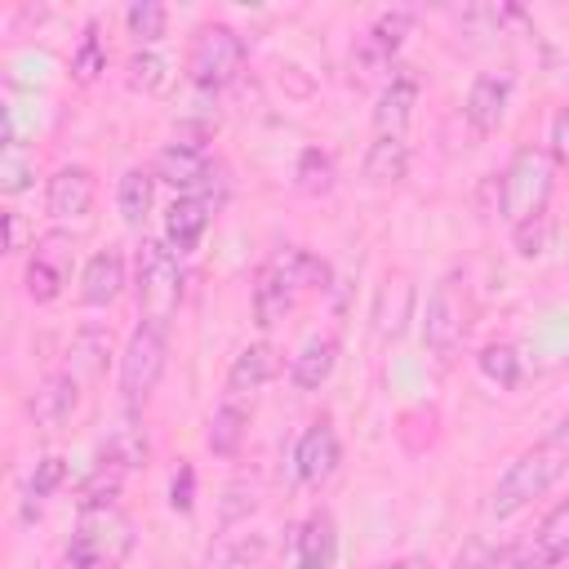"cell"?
I'll return each mask as SVG.
<instances>
[{
  "instance_id": "cell-7",
  "label": "cell",
  "mask_w": 569,
  "mask_h": 569,
  "mask_svg": "<svg viewBox=\"0 0 569 569\" xmlns=\"http://www.w3.org/2000/svg\"><path fill=\"white\" fill-rule=\"evenodd\" d=\"M67 551L80 556L89 569H120L133 551V525L120 507H84Z\"/></svg>"
},
{
  "instance_id": "cell-19",
  "label": "cell",
  "mask_w": 569,
  "mask_h": 569,
  "mask_svg": "<svg viewBox=\"0 0 569 569\" xmlns=\"http://www.w3.org/2000/svg\"><path fill=\"white\" fill-rule=\"evenodd\" d=\"M276 373H280L276 347H271V342H249V347L231 360V369H227V391H222V396H231V400H249V396L262 391Z\"/></svg>"
},
{
  "instance_id": "cell-31",
  "label": "cell",
  "mask_w": 569,
  "mask_h": 569,
  "mask_svg": "<svg viewBox=\"0 0 569 569\" xmlns=\"http://www.w3.org/2000/svg\"><path fill=\"white\" fill-rule=\"evenodd\" d=\"M62 480H67V462H62L58 453L40 458V462H36V471H31V480H27V498H22V520L40 516V502H44V498H53V493L62 489Z\"/></svg>"
},
{
  "instance_id": "cell-30",
  "label": "cell",
  "mask_w": 569,
  "mask_h": 569,
  "mask_svg": "<svg viewBox=\"0 0 569 569\" xmlns=\"http://www.w3.org/2000/svg\"><path fill=\"white\" fill-rule=\"evenodd\" d=\"M124 476H129V471H124L120 462H111V458H98V462H93V471L80 480V493H76L80 511H84V507H116Z\"/></svg>"
},
{
  "instance_id": "cell-32",
  "label": "cell",
  "mask_w": 569,
  "mask_h": 569,
  "mask_svg": "<svg viewBox=\"0 0 569 569\" xmlns=\"http://www.w3.org/2000/svg\"><path fill=\"white\" fill-rule=\"evenodd\" d=\"M129 84L142 89V93H164L173 84V62L156 49H138L129 58Z\"/></svg>"
},
{
  "instance_id": "cell-33",
  "label": "cell",
  "mask_w": 569,
  "mask_h": 569,
  "mask_svg": "<svg viewBox=\"0 0 569 569\" xmlns=\"http://www.w3.org/2000/svg\"><path fill=\"white\" fill-rule=\"evenodd\" d=\"M98 71H107V44H102L98 22H84L80 44L71 49V76H76L80 84H93V80H98Z\"/></svg>"
},
{
  "instance_id": "cell-1",
  "label": "cell",
  "mask_w": 569,
  "mask_h": 569,
  "mask_svg": "<svg viewBox=\"0 0 569 569\" xmlns=\"http://www.w3.org/2000/svg\"><path fill=\"white\" fill-rule=\"evenodd\" d=\"M311 289H329V262H325V258H316L311 249H298V244L271 253V258L258 267L253 293H249L258 329L280 325V320L298 307V298L311 293Z\"/></svg>"
},
{
  "instance_id": "cell-17",
  "label": "cell",
  "mask_w": 569,
  "mask_h": 569,
  "mask_svg": "<svg viewBox=\"0 0 569 569\" xmlns=\"http://www.w3.org/2000/svg\"><path fill=\"white\" fill-rule=\"evenodd\" d=\"M93 196H98V178L89 164H62L53 178H49V191H44V204L58 222L67 218H84L93 209Z\"/></svg>"
},
{
  "instance_id": "cell-34",
  "label": "cell",
  "mask_w": 569,
  "mask_h": 569,
  "mask_svg": "<svg viewBox=\"0 0 569 569\" xmlns=\"http://www.w3.org/2000/svg\"><path fill=\"white\" fill-rule=\"evenodd\" d=\"M293 182H298V191H307V196H325V191L333 187V156L320 151V147H307V151L298 156V164H293Z\"/></svg>"
},
{
  "instance_id": "cell-28",
  "label": "cell",
  "mask_w": 569,
  "mask_h": 569,
  "mask_svg": "<svg viewBox=\"0 0 569 569\" xmlns=\"http://www.w3.org/2000/svg\"><path fill=\"white\" fill-rule=\"evenodd\" d=\"M409 173V142L405 138H373L365 151V178L373 187H396Z\"/></svg>"
},
{
  "instance_id": "cell-24",
  "label": "cell",
  "mask_w": 569,
  "mask_h": 569,
  "mask_svg": "<svg viewBox=\"0 0 569 569\" xmlns=\"http://www.w3.org/2000/svg\"><path fill=\"white\" fill-rule=\"evenodd\" d=\"M107 356H111V333L102 325H84L71 333V347H67V373L84 387L93 382L102 369H107Z\"/></svg>"
},
{
  "instance_id": "cell-40",
  "label": "cell",
  "mask_w": 569,
  "mask_h": 569,
  "mask_svg": "<svg viewBox=\"0 0 569 569\" xmlns=\"http://www.w3.org/2000/svg\"><path fill=\"white\" fill-rule=\"evenodd\" d=\"M542 244H547V213L533 218V222H525V227H516V249H520L525 258L542 253Z\"/></svg>"
},
{
  "instance_id": "cell-8",
  "label": "cell",
  "mask_w": 569,
  "mask_h": 569,
  "mask_svg": "<svg viewBox=\"0 0 569 569\" xmlns=\"http://www.w3.org/2000/svg\"><path fill=\"white\" fill-rule=\"evenodd\" d=\"M164 360H169V338H164V329L138 325V329L129 333L124 351H120V373H116L124 405H142V400L160 387Z\"/></svg>"
},
{
  "instance_id": "cell-16",
  "label": "cell",
  "mask_w": 569,
  "mask_h": 569,
  "mask_svg": "<svg viewBox=\"0 0 569 569\" xmlns=\"http://www.w3.org/2000/svg\"><path fill=\"white\" fill-rule=\"evenodd\" d=\"M507 102H511V71H480L467 89L462 116L476 133H493L507 116Z\"/></svg>"
},
{
  "instance_id": "cell-36",
  "label": "cell",
  "mask_w": 569,
  "mask_h": 569,
  "mask_svg": "<svg viewBox=\"0 0 569 569\" xmlns=\"http://www.w3.org/2000/svg\"><path fill=\"white\" fill-rule=\"evenodd\" d=\"M480 373L498 387H516L520 382V351L511 342H493L480 351Z\"/></svg>"
},
{
  "instance_id": "cell-15",
  "label": "cell",
  "mask_w": 569,
  "mask_h": 569,
  "mask_svg": "<svg viewBox=\"0 0 569 569\" xmlns=\"http://www.w3.org/2000/svg\"><path fill=\"white\" fill-rule=\"evenodd\" d=\"M413 107H418V76L409 67H396L391 80L382 84L378 93V107H373V133L378 138H405L409 120H413Z\"/></svg>"
},
{
  "instance_id": "cell-12",
  "label": "cell",
  "mask_w": 569,
  "mask_h": 569,
  "mask_svg": "<svg viewBox=\"0 0 569 569\" xmlns=\"http://www.w3.org/2000/svg\"><path fill=\"white\" fill-rule=\"evenodd\" d=\"M151 169H156V182H169L182 196L204 191L213 182V173H218V164H213V156H209V147L200 138H173V142H164Z\"/></svg>"
},
{
  "instance_id": "cell-41",
  "label": "cell",
  "mask_w": 569,
  "mask_h": 569,
  "mask_svg": "<svg viewBox=\"0 0 569 569\" xmlns=\"http://www.w3.org/2000/svg\"><path fill=\"white\" fill-rule=\"evenodd\" d=\"M547 142H551V160H556V164H569V107H560V111L551 116Z\"/></svg>"
},
{
  "instance_id": "cell-35",
  "label": "cell",
  "mask_w": 569,
  "mask_h": 569,
  "mask_svg": "<svg viewBox=\"0 0 569 569\" xmlns=\"http://www.w3.org/2000/svg\"><path fill=\"white\" fill-rule=\"evenodd\" d=\"M124 27H129V36H133L142 49H151V44L164 36L169 13H164V4H156V0H138V4L124 9Z\"/></svg>"
},
{
  "instance_id": "cell-39",
  "label": "cell",
  "mask_w": 569,
  "mask_h": 569,
  "mask_svg": "<svg viewBox=\"0 0 569 569\" xmlns=\"http://www.w3.org/2000/svg\"><path fill=\"white\" fill-rule=\"evenodd\" d=\"M476 569H538V565H533V551H529V542H525V547H498V551L485 556Z\"/></svg>"
},
{
  "instance_id": "cell-42",
  "label": "cell",
  "mask_w": 569,
  "mask_h": 569,
  "mask_svg": "<svg viewBox=\"0 0 569 569\" xmlns=\"http://www.w3.org/2000/svg\"><path fill=\"white\" fill-rule=\"evenodd\" d=\"M22 244H27V222H22L18 213H4V249L18 253Z\"/></svg>"
},
{
  "instance_id": "cell-18",
  "label": "cell",
  "mask_w": 569,
  "mask_h": 569,
  "mask_svg": "<svg viewBox=\"0 0 569 569\" xmlns=\"http://www.w3.org/2000/svg\"><path fill=\"white\" fill-rule=\"evenodd\" d=\"M76 405H80V382H76L67 369H53V373L31 391L27 413H31V422H36V427L58 431V427L76 413Z\"/></svg>"
},
{
  "instance_id": "cell-9",
  "label": "cell",
  "mask_w": 569,
  "mask_h": 569,
  "mask_svg": "<svg viewBox=\"0 0 569 569\" xmlns=\"http://www.w3.org/2000/svg\"><path fill=\"white\" fill-rule=\"evenodd\" d=\"M71 267H76V236L71 231H44V236H36L31 258H27V271H22L27 298L31 302H53L67 289V280H71Z\"/></svg>"
},
{
  "instance_id": "cell-37",
  "label": "cell",
  "mask_w": 569,
  "mask_h": 569,
  "mask_svg": "<svg viewBox=\"0 0 569 569\" xmlns=\"http://www.w3.org/2000/svg\"><path fill=\"white\" fill-rule=\"evenodd\" d=\"M267 547L262 533H222V542L209 551L213 565H244V560H258Z\"/></svg>"
},
{
  "instance_id": "cell-26",
  "label": "cell",
  "mask_w": 569,
  "mask_h": 569,
  "mask_svg": "<svg viewBox=\"0 0 569 569\" xmlns=\"http://www.w3.org/2000/svg\"><path fill=\"white\" fill-rule=\"evenodd\" d=\"M151 204H156V169H142V164L124 169L120 182H116V209H120V218L129 227H142L147 213H151Z\"/></svg>"
},
{
  "instance_id": "cell-6",
  "label": "cell",
  "mask_w": 569,
  "mask_h": 569,
  "mask_svg": "<svg viewBox=\"0 0 569 569\" xmlns=\"http://www.w3.org/2000/svg\"><path fill=\"white\" fill-rule=\"evenodd\" d=\"M244 53H249V49H244V36H240L236 27H227V22H204V27L191 36V49H187V76H191L196 89L218 93V89H227V84L240 76Z\"/></svg>"
},
{
  "instance_id": "cell-27",
  "label": "cell",
  "mask_w": 569,
  "mask_h": 569,
  "mask_svg": "<svg viewBox=\"0 0 569 569\" xmlns=\"http://www.w3.org/2000/svg\"><path fill=\"white\" fill-rule=\"evenodd\" d=\"M409 316H413V280L405 276V271H396V276H387V284H382V293H378V333L382 338H400L405 333V325H409Z\"/></svg>"
},
{
  "instance_id": "cell-25",
  "label": "cell",
  "mask_w": 569,
  "mask_h": 569,
  "mask_svg": "<svg viewBox=\"0 0 569 569\" xmlns=\"http://www.w3.org/2000/svg\"><path fill=\"white\" fill-rule=\"evenodd\" d=\"M529 551H533V565H538V569H551V565H565V560H569V498H560V502L542 516V525H538Z\"/></svg>"
},
{
  "instance_id": "cell-4",
  "label": "cell",
  "mask_w": 569,
  "mask_h": 569,
  "mask_svg": "<svg viewBox=\"0 0 569 569\" xmlns=\"http://www.w3.org/2000/svg\"><path fill=\"white\" fill-rule=\"evenodd\" d=\"M133 289H138L142 325L169 329V320L178 316V302H182V267H178V253L164 240H142L138 244Z\"/></svg>"
},
{
  "instance_id": "cell-43",
  "label": "cell",
  "mask_w": 569,
  "mask_h": 569,
  "mask_svg": "<svg viewBox=\"0 0 569 569\" xmlns=\"http://www.w3.org/2000/svg\"><path fill=\"white\" fill-rule=\"evenodd\" d=\"M53 569H89V565H84V560H80V556H71V551H62V556H58V565H53Z\"/></svg>"
},
{
  "instance_id": "cell-21",
  "label": "cell",
  "mask_w": 569,
  "mask_h": 569,
  "mask_svg": "<svg viewBox=\"0 0 569 569\" xmlns=\"http://www.w3.org/2000/svg\"><path fill=\"white\" fill-rule=\"evenodd\" d=\"M124 289V253L120 249H98L84 271H80V302L84 307H111Z\"/></svg>"
},
{
  "instance_id": "cell-10",
  "label": "cell",
  "mask_w": 569,
  "mask_h": 569,
  "mask_svg": "<svg viewBox=\"0 0 569 569\" xmlns=\"http://www.w3.org/2000/svg\"><path fill=\"white\" fill-rule=\"evenodd\" d=\"M222 196H227V178H222V169L213 173V182H209L204 191H196V196H178V200L169 204V213H164V244H169L173 253H191V249H200V240H204V231H209V222H213Z\"/></svg>"
},
{
  "instance_id": "cell-3",
  "label": "cell",
  "mask_w": 569,
  "mask_h": 569,
  "mask_svg": "<svg viewBox=\"0 0 569 569\" xmlns=\"http://www.w3.org/2000/svg\"><path fill=\"white\" fill-rule=\"evenodd\" d=\"M551 187H556V160H551V151L520 147L511 156V164L502 169V182H498V213L511 222V231L547 213Z\"/></svg>"
},
{
  "instance_id": "cell-13",
  "label": "cell",
  "mask_w": 569,
  "mask_h": 569,
  "mask_svg": "<svg viewBox=\"0 0 569 569\" xmlns=\"http://www.w3.org/2000/svg\"><path fill=\"white\" fill-rule=\"evenodd\" d=\"M338 462H342V445H338L333 422H311L298 436V445H293V476H298V485L320 489L338 471Z\"/></svg>"
},
{
  "instance_id": "cell-14",
  "label": "cell",
  "mask_w": 569,
  "mask_h": 569,
  "mask_svg": "<svg viewBox=\"0 0 569 569\" xmlns=\"http://www.w3.org/2000/svg\"><path fill=\"white\" fill-rule=\"evenodd\" d=\"M338 520L333 511L316 507L302 525H293L289 551H293V569H333L338 565Z\"/></svg>"
},
{
  "instance_id": "cell-44",
  "label": "cell",
  "mask_w": 569,
  "mask_h": 569,
  "mask_svg": "<svg viewBox=\"0 0 569 569\" xmlns=\"http://www.w3.org/2000/svg\"><path fill=\"white\" fill-rule=\"evenodd\" d=\"M382 569H409V565H405V560H396V565H382Z\"/></svg>"
},
{
  "instance_id": "cell-22",
  "label": "cell",
  "mask_w": 569,
  "mask_h": 569,
  "mask_svg": "<svg viewBox=\"0 0 569 569\" xmlns=\"http://www.w3.org/2000/svg\"><path fill=\"white\" fill-rule=\"evenodd\" d=\"M338 338L333 333H311L302 347H298V356H293V365H289V378H293V387L298 391H316V387H325L329 378H333V369H338Z\"/></svg>"
},
{
  "instance_id": "cell-29",
  "label": "cell",
  "mask_w": 569,
  "mask_h": 569,
  "mask_svg": "<svg viewBox=\"0 0 569 569\" xmlns=\"http://www.w3.org/2000/svg\"><path fill=\"white\" fill-rule=\"evenodd\" d=\"M36 178V156L18 142L13 133V116L4 111V147H0V191L4 196H22Z\"/></svg>"
},
{
  "instance_id": "cell-38",
  "label": "cell",
  "mask_w": 569,
  "mask_h": 569,
  "mask_svg": "<svg viewBox=\"0 0 569 569\" xmlns=\"http://www.w3.org/2000/svg\"><path fill=\"white\" fill-rule=\"evenodd\" d=\"M169 507L173 511H191L196 507V467L191 462H178L173 485H169Z\"/></svg>"
},
{
  "instance_id": "cell-5",
  "label": "cell",
  "mask_w": 569,
  "mask_h": 569,
  "mask_svg": "<svg viewBox=\"0 0 569 569\" xmlns=\"http://www.w3.org/2000/svg\"><path fill=\"white\" fill-rule=\"evenodd\" d=\"M471 325V284L467 271H445L427 298V316H422V347L436 360H449Z\"/></svg>"
},
{
  "instance_id": "cell-23",
  "label": "cell",
  "mask_w": 569,
  "mask_h": 569,
  "mask_svg": "<svg viewBox=\"0 0 569 569\" xmlns=\"http://www.w3.org/2000/svg\"><path fill=\"white\" fill-rule=\"evenodd\" d=\"M249 400H231V396H222V405L213 409V418H209V431H204V445H209V453H218V458H236L240 453V445H244V436H249Z\"/></svg>"
},
{
  "instance_id": "cell-20",
  "label": "cell",
  "mask_w": 569,
  "mask_h": 569,
  "mask_svg": "<svg viewBox=\"0 0 569 569\" xmlns=\"http://www.w3.org/2000/svg\"><path fill=\"white\" fill-rule=\"evenodd\" d=\"M151 453V440H147V422H142V409L138 405H124L107 431V445H102V458L120 462L124 471H138Z\"/></svg>"
},
{
  "instance_id": "cell-11",
  "label": "cell",
  "mask_w": 569,
  "mask_h": 569,
  "mask_svg": "<svg viewBox=\"0 0 569 569\" xmlns=\"http://www.w3.org/2000/svg\"><path fill=\"white\" fill-rule=\"evenodd\" d=\"M409 31H413V9H387V13H378L365 27V36L356 40V49H351V71H360V80L391 71V62L405 49Z\"/></svg>"
},
{
  "instance_id": "cell-2",
  "label": "cell",
  "mask_w": 569,
  "mask_h": 569,
  "mask_svg": "<svg viewBox=\"0 0 569 569\" xmlns=\"http://www.w3.org/2000/svg\"><path fill=\"white\" fill-rule=\"evenodd\" d=\"M565 467H569V418L556 422L538 445H529V449L502 471V480H498V489H493V498H489V516L507 520V516L525 511L533 498H542V493L565 476Z\"/></svg>"
}]
</instances>
